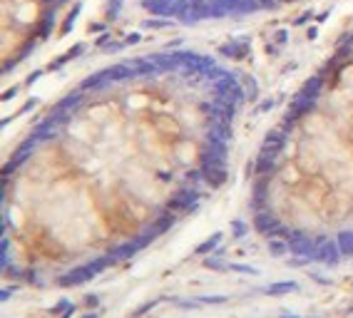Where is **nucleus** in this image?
I'll use <instances>...</instances> for the list:
<instances>
[{
    "label": "nucleus",
    "mask_w": 353,
    "mask_h": 318,
    "mask_svg": "<svg viewBox=\"0 0 353 318\" xmlns=\"http://www.w3.org/2000/svg\"><path fill=\"white\" fill-rule=\"evenodd\" d=\"M241 100L239 75L192 48L85 77L10 159V266L70 276L152 241L222 179Z\"/></svg>",
    "instance_id": "f257e3e1"
},
{
    "label": "nucleus",
    "mask_w": 353,
    "mask_h": 318,
    "mask_svg": "<svg viewBox=\"0 0 353 318\" xmlns=\"http://www.w3.org/2000/svg\"><path fill=\"white\" fill-rule=\"evenodd\" d=\"M75 0H3V53L5 67H15L38 50L65 20Z\"/></svg>",
    "instance_id": "f03ea898"
}]
</instances>
